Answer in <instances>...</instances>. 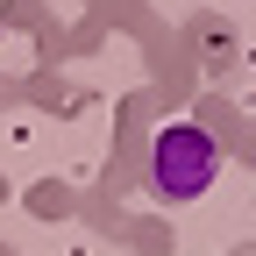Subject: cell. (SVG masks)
<instances>
[{"instance_id": "cell-1", "label": "cell", "mask_w": 256, "mask_h": 256, "mask_svg": "<svg viewBox=\"0 0 256 256\" xmlns=\"http://www.w3.org/2000/svg\"><path fill=\"white\" fill-rule=\"evenodd\" d=\"M206 178H214V142L200 128H164L156 136V185L192 200V192H206Z\"/></svg>"}]
</instances>
